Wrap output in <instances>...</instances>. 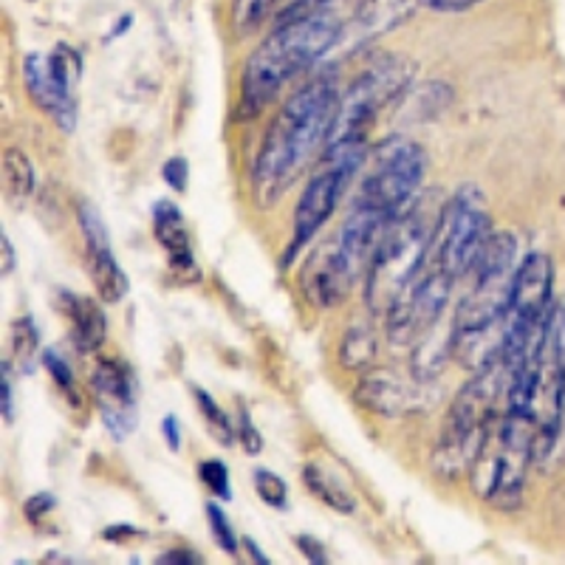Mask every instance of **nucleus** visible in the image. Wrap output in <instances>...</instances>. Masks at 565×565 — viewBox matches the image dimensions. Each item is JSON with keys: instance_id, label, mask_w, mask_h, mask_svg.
<instances>
[{"instance_id": "1", "label": "nucleus", "mask_w": 565, "mask_h": 565, "mask_svg": "<svg viewBox=\"0 0 565 565\" xmlns=\"http://www.w3.org/2000/svg\"><path fill=\"white\" fill-rule=\"evenodd\" d=\"M340 99L334 79L320 77L302 85L277 110L249 173L252 199L260 210L275 206L306 173L315 156L326 150Z\"/></svg>"}, {"instance_id": "2", "label": "nucleus", "mask_w": 565, "mask_h": 565, "mask_svg": "<svg viewBox=\"0 0 565 565\" xmlns=\"http://www.w3.org/2000/svg\"><path fill=\"white\" fill-rule=\"evenodd\" d=\"M518 266V241L507 232H492L469 269L472 286L458 306L450 331L452 353L469 371L503 360Z\"/></svg>"}, {"instance_id": "3", "label": "nucleus", "mask_w": 565, "mask_h": 565, "mask_svg": "<svg viewBox=\"0 0 565 565\" xmlns=\"http://www.w3.org/2000/svg\"><path fill=\"white\" fill-rule=\"evenodd\" d=\"M337 14L280 20L275 32L252 52L241 77V114L252 116L271 103L280 88L317 63L342 40Z\"/></svg>"}, {"instance_id": "4", "label": "nucleus", "mask_w": 565, "mask_h": 565, "mask_svg": "<svg viewBox=\"0 0 565 565\" xmlns=\"http://www.w3.org/2000/svg\"><path fill=\"white\" fill-rule=\"evenodd\" d=\"M387 221L365 206L351 204L345 224L340 226L334 238L322 241L311 255L306 257L300 271V291L317 309H334L351 295L360 277L371 269Z\"/></svg>"}, {"instance_id": "5", "label": "nucleus", "mask_w": 565, "mask_h": 565, "mask_svg": "<svg viewBox=\"0 0 565 565\" xmlns=\"http://www.w3.org/2000/svg\"><path fill=\"white\" fill-rule=\"evenodd\" d=\"M501 398H507V365L498 360L476 371L444 418L433 452V467L441 476L458 478L463 469H472L492 424L501 416L498 413Z\"/></svg>"}, {"instance_id": "6", "label": "nucleus", "mask_w": 565, "mask_h": 565, "mask_svg": "<svg viewBox=\"0 0 565 565\" xmlns=\"http://www.w3.org/2000/svg\"><path fill=\"white\" fill-rule=\"evenodd\" d=\"M565 393V348L554 317L546 340L532 360L507 373V411L526 418L534 430V458L552 452L563 418Z\"/></svg>"}, {"instance_id": "7", "label": "nucleus", "mask_w": 565, "mask_h": 565, "mask_svg": "<svg viewBox=\"0 0 565 565\" xmlns=\"http://www.w3.org/2000/svg\"><path fill=\"white\" fill-rule=\"evenodd\" d=\"M441 206L444 204H438L436 195H427L424 201H416L402 218L387 226L380 246H376L371 269H367V309L376 311V315H387V309L411 286L424 255H427Z\"/></svg>"}, {"instance_id": "8", "label": "nucleus", "mask_w": 565, "mask_h": 565, "mask_svg": "<svg viewBox=\"0 0 565 565\" xmlns=\"http://www.w3.org/2000/svg\"><path fill=\"white\" fill-rule=\"evenodd\" d=\"M534 458V430L526 418L503 411L492 424L476 463L469 469L472 489L494 509L509 512L521 507L523 483Z\"/></svg>"}, {"instance_id": "9", "label": "nucleus", "mask_w": 565, "mask_h": 565, "mask_svg": "<svg viewBox=\"0 0 565 565\" xmlns=\"http://www.w3.org/2000/svg\"><path fill=\"white\" fill-rule=\"evenodd\" d=\"M489 235H492V224H489V210L481 190L472 184L461 186L441 206L430 246L418 269L456 282L461 275H469Z\"/></svg>"}, {"instance_id": "10", "label": "nucleus", "mask_w": 565, "mask_h": 565, "mask_svg": "<svg viewBox=\"0 0 565 565\" xmlns=\"http://www.w3.org/2000/svg\"><path fill=\"white\" fill-rule=\"evenodd\" d=\"M554 317V264L548 255H529L514 275L512 302H509L507 345L503 365L507 373L529 362L546 340Z\"/></svg>"}, {"instance_id": "11", "label": "nucleus", "mask_w": 565, "mask_h": 565, "mask_svg": "<svg viewBox=\"0 0 565 565\" xmlns=\"http://www.w3.org/2000/svg\"><path fill=\"white\" fill-rule=\"evenodd\" d=\"M424 173L427 156L422 145L407 136H387L373 150V168L367 170L353 204L365 206L393 224L418 201Z\"/></svg>"}, {"instance_id": "12", "label": "nucleus", "mask_w": 565, "mask_h": 565, "mask_svg": "<svg viewBox=\"0 0 565 565\" xmlns=\"http://www.w3.org/2000/svg\"><path fill=\"white\" fill-rule=\"evenodd\" d=\"M411 77L413 65L398 54H385V57L373 60L360 77L353 79L345 97L340 99V110H337L328 145L367 148V134H371L376 114L407 88Z\"/></svg>"}, {"instance_id": "13", "label": "nucleus", "mask_w": 565, "mask_h": 565, "mask_svg": "<svg viewBox=\"0 0 565 565\" xmlns=\"http://www.w3.org/2000/svg\"><path fill=\"white\" fill-rule=\"evenodd\" d=\"M365 159L367 148H360V145H328L322 150L320 164L311 173L309 184H306V193L297 201L295 235H291L289 252H286L282 264H289L291 257L309 244L317 232L322 230V224L334 215L337 204H340L345 190L351 186V179L356 175V170L365 164Z\"/></svg>"}, {"instance_id": "14", "label": "nucleus", "mask_w": 565, "mask_h": 565, "mask_svg": "<svg viewBox=\"0 0 565 565\" xmlns=\"http://www.w3.org/2000/svg\"><path fill=\"white\" fill-rule=\"evenodd\" d=\"M83 79V57L71 45H54L52 54H29L23 60V83L34 99L63 134L77 125V85Z\"/></svg>"}, {"instance_id": "15", "label": "nucleus", "mask_w": 565, "mask_h": 565, "mask_svg": "<svg viewBox=\"0 0 565 565\" xmlns=\"http://www.w3.org/2000/svg\"><path fill=\"white\" fill-rule=\"evenodd\" d=\"M90 391L97 398L105 430L114 441H125L136 430V418H139V407H136L139 387H136L134 371L122 360H103L90 373Z\"/></svg>"}, {"instance_id": "16", "label": "nucleus", "mask_w": 565, "mask_h": 565, "mask_svg": "<svg viewBox=\"0 0 565 565\" xmlns=\"http://www.w3.org/2000/svg\"><path fill=\"white\" fill-rule=\"evenodd\" d=\"M77 218L79 232H83L85 266H88L90 282H94L99 300L114 306V302H119L128 295L130 280L122 271V266L116 264L114 246H110L108 238V226L103 224V215L90 204H79Z\"/></svg>"}, {"instance_id": "17", "label": "nucleus", "mask_w": 565, "mask_h": 565, "mask_svg": "<svg viewBox=\"0 0 565 565\" xmlns=\"http://www.w3.org/2000/svg\"><path fill=\"white\" fill-rule=\"evenodd\" d=\"M418 391L422 387L411 385L405 382L402 376H393V373L380 371V373H367L365 380L360 382L356 387V398H360L362 405L367 411L380 413L385 418H396V416H405L407 411L418 405Z\"/></svg>"}, {"instance_id": "18", "label": "nucleus", "mask_w": 565, "mask_h": 565, "mask_svg": "<svg viewBox=\"0 0 565 565\" xmlns=\"http://www.w3.org/2000/svg\"><path fill=\"white\" fill-rule=\"evenodd\" d=\"M416 7L418 0H362L351 26H348V34L356 43H371L391 29L402 26Z\"/></svg>"}, {"instance_id": "19", "label": "nucleus", "mask_w": 565, "mask_h": 565, "mask_svg": "<svg viewBox=\"0 0 565 565\" xmlns=\"http://www.w3.org/2000/svg\"><path fill=\"white\" fill-rule=\"evenodd\" d=\"M153 235L170 255L173 269L195 271L190 230H186V221L184 215H181L179 204H173L170 199H161L153 204Z\"/></svg>"}, {"instance_id": "20", "label": "nucleus", "mask_w": 565, "mask_h": 565, "mask_svg": "<svg viewBox=\"0 0 565 565\" xmlns=\"http://www.w3.org/2000/svg\"><path fill=\"white\" fill-rule=\"evenodd\" d=\"M60 300H63V311L71 322V340H74L77 351H99L105 342V334H108V322H105L103 309L94 300H88V297L68 295V291H63Z\"/></svg>"}, {"instance_id": "21", "label": "nucleus", "mask_w": 565, "mask_h": 565, "mask_svg": "<svg viewBox=\"0 0 565 565\" xmlns=\"http://www.w3.org/2000/svg\"><path fill=\"white\" fill-rule=\"evenodd\" d=\"M302 483H306L309 492L315 494L317 501L326 503L328 509H334V512L340 514L356 512V498L351 494V489H348L331 469L322 467V463H306V467H302Z\"/></svg>"}, {"instance_id": "22", "label": "nucleus", "mask_w": 565, "mask_h": 565, "mask_svg": "<svg viewBox=\"0 0 565 565\" xmlns=\"http://www.w3.org/2000/svg\"><path fill=\"white\" fill-rule=\"evenodd\" d=\"M3 186L9 199H29L34 190V168L18 148L3 153Z\"/></svg>"}, {"instance_id": "23", "label": "nucleus", "mask_w": 565, "mask_h": 565, "mask_svg": "<svg viewBox=\"0 0 565 565\" xmlns=\"http://www.w3.org/2000/svg\"><path fill=\"white\" fill-rule=\"evenodd\" d=\"M282 0H232V26L238 34H252L277 12Z\"/></svg>"}, {"instance_id": "24", "label": "nucleus", "mask_w": 565, "mask_h": 565, "mask_svg": "<svg viewBox=\"0 0 565 565\" xmlns=\"http://www.w3.org/2000/svg\"><path fill=\"white\" fill-rule=\"evenodd\" d=\"M38 348H40V337H38V326H34V320L32 317H18V320L12 322V351H14V362H18L23 373L34 371Z\"/></svg>"}, {"instance_id": "25", "label": "nucleus", "mask_w": 565, "mask_h": 565, "mask_svg": "<svg viewBox=\"0 0 565 565\" xmlns=\"http://www.w3.org/2000/svg\"><path fill=\"white\" fill-rule=\"evenodd\" d=\"M373 356H376V340H373L371 328H365V326L351 328L340 348L342 365L353 367V371H360V367H365Z\"/></svg>"}, {"instance_id": "26", "label": "nucleus", "mask_w": 565, "mask_h": 565, "mask_svg": "<svg viewBox=\"0 0 565 565\" xmlns=\"http://www.w3.org/2000/svg\"><path fill=\"white\" fill-rule=\"evenodd\" d=\"M193 393H195V405H199L201 416H204V422H206V427H210L212 436L218 438L221 447H232V441H235V430H232V422L226 418V413L215 405V398H212L206 391L193 387Z\"/></svg>"}, {"instance_id": "27", "label": "nucleus", "mask_w": 565, "mask_h": 565, "mask_svg": "<svg viewBox=\"0 0 565 565\" xmlns=\"http://www.w3.org/2000/svg\"><path fill=\"white\" fill-rule=\"evenodd\" d=\"M204 509H206V521H210V529H212V537H215V543H218V546L224 548L230 557H235V554H238V532L232 529L230 518H226V512L221 509V503L210 501Z\"/></svg>"}, {"instance_id": "28", "label": "nucleus", "mask_w": 565, "mask_h": 565, "mask_svg": "<svg viewBox=\"0 0 565 565\" xmlns=\"http://www.w3.org/2000/svg\"><path fill=\"white\" fill-rule=\"evenodd\" d=\"M255 489L260 494V501L271 509H286L289 507V487L280 476L269 472V469H255Z\"/></svg>"}, {"instance_id": "29", "label": "nucleus", "mask_w": 565, "mask_h": 565, "mask_svg": "<svg viewBox=\"0 0 565 565\" xmlns=\"http://www.w3.org/2000/svg\"><path fill=\"white\" fill-rule=\"evenodd\" d=\"M199 478H201V483L210 489V492H215V498H221V501H230L232 498L230 469H226L224 461H218V458H206V461H201Z\"/></svg>"}, {"instance_id": "30", "label": "nucleus", "mask_w": 565, "mask_h": 565, "mask_svg": "<svg viewBox=\"0 0 565 565\" xmlns=\"http://www.w3.org/2000/svg\"><path fill=\"white\" fill-rule=\"evenodd\" d=\"M348 3V0H295L289 7L282 9L280 20H295V18H309V14H337V9Z\"/></svg>"}, {"instance_id": "31", "label": "nucleus", "mask_w": 565, "mask_h": 565, "mask_svg": "<svg viewBox=\"0 0 565 565\" xmlns=\"http://www.w3.org/2000/svg\"><path fill=\"white\" fill-rule=\"evenodd\" d=\"M43 365L49 367V373H52V380L57 382V387L65 393V396L77 398V385H74V371H71V365L63 360V356H60L57 351H45L43 353Z\"/></svg>"}, {"instance_id": "32", "label": "nucleus", "mask_w": 565, "mask_h": 565, "mask_svg": "<svg viewBox=\"0 0 565 565\" xmlns=\"http://www.w3.org/2000/svg\"><path fill=\"white\" fill-rule=\"evenodd\" d=\"M238 441L244 444V450L249 452V456H257V452L264 450V436L255 430V424H252L246 407H241V416H238Z\"/></svg>"}, {"instance_id": "33", "label": "nucleus", "mask_w": 565, "mask_h": 565, "mask_svg": "<svg viewBox=\"0 0 565 565\" xmlns=\"http://www.w3.org/2000/svg\"><path fill=\"white\" fill-rule=\"evenodd\" d=\"M161 175H164V181H168L170 190H175V193H184L186 179H190V170H186V161L181 159V156H175V159L164 161Z\"/></svg>"}, {"instance_id": "34", "label": "nucleus", "mask_w": 565, "mask_h": 565, "mask_svg": "<svg viewBox=\"0 0 565 565\" xmlns=\"http://www.w3.org/2000/svg\"><path fill=\"white\" fill-rule=\"evenodd\" d=\"M54 509H57V498L49 492H40V494H34V498H29L26 507H23V512H26L29 521L40 523L45 514H52Z\"/></svg>"}, {"instance_id": "35", "label": "nucleus", "mask_w": 565, "mask_h": 565, "mask_svg": "<svg viewBox=\"0 0 565 565\" xmlns=\"http://www.w3.org/2000/svg\"><path fill=\"white\" fill-rule=\"evenodd\" d=\"M478 3H483V0H418V7L430 9V12H441V14L469 12V9H476Z\"/></svg>"}, {"instance_id": "36", "label": "nucleus", "mask_w": 565, "mask_h": 565, "mask_svg": "<svg viewBox=\"0 0 565 565\" xmlns=\"http://www.w3.org/2000/svg\"><path fill=\"white\" fill-rule=\"evenodd\" d=\"M295 543H297V548H300L302 557H306V559H311V563H317V565L328 563L326 546H322L317 537H311V534H297Z\"/></svg>"}, {"instance_id": "37", "label": "nucleus", "mask_w": 565, "mask_h": 565, "mask_svg": "<svg viewBox=\"0 0 565 565\" xmlns=\"http://www.w3.org/2000/svg\"><path fill=\"white\" fill-rule=\"evenodd\" d=\"M0 411H3V422H14V405H12V385H9V362H3V376H0Z\"/></svg>"}, {"instance_id": "38", "label": "nucleus", "mask_w": 565, "mask_h": 565, "mask_svg": "<svg viewBox=\"0 0 565 565\" xmlns=\"http://www.w3.org/2000/svg\"><path fill=\"white\" fill-rule=\"evenodd\" d=\"M159 563L164 565H199L201 557L195 552H181V548H175V552H168V554H161Z\"/></svg>"}, {"instance_id": "39", "label": "nucleus", "mask_w": 565, "mask_h": 565, "mask_svg": "<svg viewBox=\"0 0 565 565\" xmlns=\"http://www.w3.org/2000/svg\"><path fill=\"white\" fill-rule=\"evenodd\" d=\"M161 430H164V438H168L170 450L179 452V444H181L179 418H175V416H164V422H161Z\"/></svg>"}, {"instance_id": "40", "label": "nucleus", "mask_w": 565, "mask_h": 565, "mask_svg": "<svg viewBox=\"0 0 565 565\" xmlns=\"http://www.w3.org/2000/svg\"><path fill=\"white\" fill-rule=\"evenodd\" d=\"M0 246H3V277H9V271L14 269V249H12V241H9V235L7 232H3V235H0Z\"/></svg>"}, {"instance_id": "41", "label": "nucleus", "mask_w": 565, "mask_h": 565, "mask_svg": "<svg viewBox=\"0 0 565 565\" xmlns=\"http://www.w3.org/2000/svg\"><path fill=\"white\" fill-rule=\"evenodd\" d=\"M244 546H246V552L252 554V563H269V557H266L264 552H260V548L255 546V543H252V540H244Z\"/></svg>"}, {"instance_id": "42", "label": "nucleus", "mask_w": 565, "mask_h": 565, "mask_svg": "<svg viewBox=\"0 0 565 565\" xmlns=\"http://www.w3.org/2000/svg\"><path fill=\"white\" fill-rule=\"evenodd\" d=\"M128 26H130V18H119V23L110 29V38H119L122 32H128Z\"/></svg>"}]
</instances>
